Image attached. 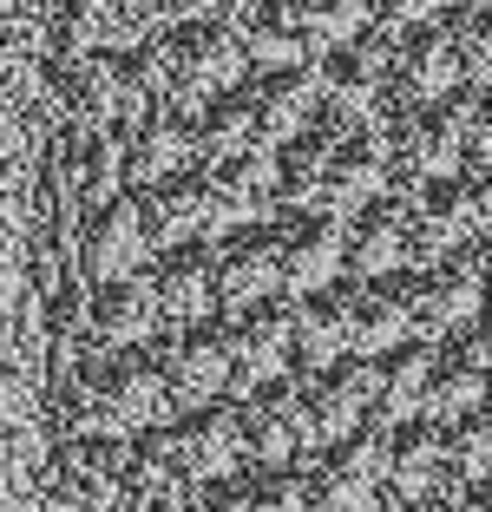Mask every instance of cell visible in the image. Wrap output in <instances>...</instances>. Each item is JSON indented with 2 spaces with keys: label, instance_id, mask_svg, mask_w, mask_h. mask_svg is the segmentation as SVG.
I'll return each mask as SVG.
<instances>
[{
  "label": "cell",
  "instance_id": "4",
  "mask_svg": "<svg viewBox=\"0 0 492 512\" xmlns=\"http://www.w3.org/2000/svg\"><path fill=\"white\" fill-rule=\"evenodd\" d=\"M164 40V79H171V106H197L210 92L237 86L250 73L230 14H197V20H171L158 33Z\"/></svg>",
  "mask_w": 492,
  "mask_h": 512
},
{
  "label": "cell",
  "instance_id": "39",
  "mask_svg": "<svg viewBox=\"0 0 492 512\" xmlns=\"http://www.w3.org/2000/svg\"><path fill=\"white\" fill-rule=\"evenodd\" d=\"M473 7H486V0H440L433 14H473Z\"/></svg>",
  "mask_w": 492,
  "mask_h": 512
},
{
  "label": "cell",
  "instance_id": "20",
  "mask_svg": "<svg viewBox=\"0 0 492 512\" xmlns=\"http://www.w3.org/2000/svg\"><path fill=\"white\" fill-rule=\"evenodd\" d=\"M86 335L92 348H145L158 335V302H151L145 270L86 283Z\"/></svg>",
  "mask_w": 492,
  "mask_h": 512
},
{
  "label": "cell",
  "instance_id": "17",
  "mask_svg": "<svg viewBox=\"0 0 492 512\" xmlns=\"http://www.w3.org/2000/svg\"><path fill=\"white\" fill-rule=\"evenodd\" d=\"M440 467H447V427L433 414H407V421L381 427V493L414 506V499L433 493Z\"/></svg>",
  "mask_w": 492,
  "mask_h": 512
},
{
  "label": "cell",
  "instance_id": "12",
  "mask_svg": "<svg viewBox=\"0 0 492 512\" xmlns=\"http://www.w3.org/2000/svg\"><path fill=\"white\" fill-rule=\"evenodd\" d=\"M119 467H125V434H66L60 453H53V467H46L53 512L119 506Z\"/></svg>",
  "mask_w": 492,
  "mask_h": 512
},
{
  "label": "cell",
  "instance_id": "23",
  "mask_svg": "<svg viewBox=\"0 0 492 512\" xmlns=\"http://www.w3.org/2000/svg\"><path fill=\"white\" fill-rule=\"evenodd\" d=\"M138 230H145L151 250H171V243H210V217H204V191H197V171H171L158 184H138Z\"/></svg>",
  "mask_w": 492,
  "mask_h": 512
},
{
  "label": "cell",
  "instance_id": "21",
  "mask_svg": "<svg viewBox=\"0 0 492 512\" xmlns=\"http://www.w3.org/2000/svg\"><path fill=\"white\" fill-rule=\"evenodd\" d=\"M243 99H250V125L256 145H283L309 125L315 112V66L289 60V66H263V73H243Z\"/></svg>",
  "mask_w": 492,
  "mask_h": 512
},
{
  "label": "cell",
  "instance_id": "33",
  "mask_svg": "<svg viewBox=\"0 0 492 512\" xmlns=\"http://www.w3.org/2000/svg\"><path fill=\"white\" fill-rule=\"evenodd\" d=\"M53 40H60V60H79V53H112V46H119V33H112L105 0H60Z\"/></svg>",
  "mask_w": 492,
  "mask_h": 512
},
{
  "label": "cell",
  "instance_id": "41",
  "mask_svg": "<svg viewBox=\"0 0 492 512\" xmlns=\"http://www.w3.org/2000/svg\"><path fill=\"white\" fill-rule=\"evenodd\" d=\"M105 512H125V506H105Z\"/></svg>",
  "mask_w": 492,
  "mask_h": 512
},
{
  "label": "cell",
  "instance_id": "30",
  "mask_svg": "<svg viewBox=\"0 0 492 512\" xmlns=\"http://www.w3.org/2000/svg\"><path fill=\"white\" fill-rule=\"evenodd\" d=\"M112 92H119V119H138V112L164 106L171 99V79H164V40H125L112 46Z\"/></svg>",
  "mask_w": 492,
  "mask_h": 512
},
{
  "label": "cell",
  "instance_id": "18",
  "mask_svg": "<svg viewBox=\"0 0 492 512\" xmlns=\"http://www.w3.org/2000/svg\"><path fill=\"white\" fill-rule=\"evenodd\" d=\"M256 296H276V250H269V224H243L210 237V302L217 316L243 309Z\"/></svg>",
  "mask_w": 492,
  "mask_h": 512
},
{
  "label": "cell",
  "instance_id": "8",
  "mask_svg": "<svg viewBox=\"0 0 492 512\" xmlns=\"http://www.w3.org/2000/svg\"><path fill=\"white\" fill-rule=\"evenodd\" d=\"M151 375L164 388V407H197V401H217L224 394V329L217 316L204 322H164V335L151 342Z\"/></svg>",
  "mask_w": 492,
  "mask_h": 512
},
{
  "label": "cell",
  "instance_id": "36",
  "mask_svg": "<svg viewBox=\"0 0 492 512\" xmlns=\"http://www.w3.org/2000/svg\"><path fill=\"white\" fill-rule=\"evenodd\" d=\"M433 7H440V0H374V7H368V27H381V33L394 40V33L433 20Z\"/></svg>",
  "mask_w": 492,
  "mask_h": 512
},
{
  "label": "cell",
  "instance_id": "34",
  "mask_svg": "<svg viewBox=\"0 0 492 512\" xmlns=\"http://www.w3.org/2000/svg\"><path fill=\"white\" fill-rule=\"evenodd\" d=\"M440 27H447L453 40V60H460V86H486L492 73V27H486V7H473V14H433Z\"/></svg>",
  "mask_w": 492,
  "mask_h": 512
},
{
  "label": "cell",
  "instance_id": "15",
  "mask_svg": "<svg viewBox=\"0 0 492 512\" xmlns=\"http://www.w3.org/2000/svg\"><path fill=\"white\" fill-rule=\"evenodd\" d=\"M407 270V197L381 191L342 217V276H394Z\"/></svg>",
  "mask_w": 492,
  "mask_h": 512
},
{
  "label": "cell",
  "instance_id": "38",
  "mask_svg": "<svg viewBox=\"0 0 492 512\" xmlns=\"http://www.w3.org/2000/svg\"><path fill=\"white\" fill-rule=\"evenodd\" d=\"M224 0H164V14L171 20H197V14H217Z\"/></svg>",
  "mask_w": 492,
  "mask_h": 512
},
{
  "label": "cell",
  "instance_id": "32",
  "mask_svg": "<svg viewBox=\"0 0 492 512\" xmlns=\"http://www.w3.org/2000/svg\"><path fill=\"white\" fill-rule=\"evenodd\" d=\"M243 512H309V486H302V460H263V467H237Z\"/></svg>",
  "mask_w": 492,
  "mask_h": 512
},
{
  "label": "cell",
  "instance_id": "1",
  "mask_svg": "<svg viewBox=\"0 0 492 512\" xmlns=\"http://www.w3.org/2000/svg\"><path fill=\"white\" fill-rule=\"evenodd\" d=\"M60 401H66L60 407L66 434H138V427L171 414L158 375H151V362L138 348H92V355H79Z\"/></svg>",
  "mask_w": 492,
  "mask_h": 512
},
{
  "label": "cell",
  "instance_id": "40",
  "mask_svg": "<svg viewBox=\"0 0 492 512\" xmlns=\"http://www.w3.org/2000/svg\"><path fill=\"white\" fill-rule=\"evenodd\" d=\"M407 512H447V506H440V499H414V506H407Z\"/></svg>",
  "mask_w": 492,
  "mask_h": 512
},
{
  "label": "cell",
  "instance_id": "7",
  "mask_svg": "<svg viewBox=\"0 0 492 512\" xmlns=\"http://www.w3.org/2000/svg\"><path fill=\"white\" fill-rule=\"evenodd\" d=\"M197 191H204V217L210 237L243 224H269V191H276V158L269 145H243V151H217V158H197Z\"/></svg>",
  "mask_w": 492,
  "mask_h": 512
},
{
  "label": "cell",
  "instance_id": "13",
  "mask_svg": "<svg viewBox=\"0 0 492 512\" xmlns=\"http://www.w3.org/2000/svg\"><path fill=\"white\" fill-rule=\"evenodd\" d=\"M73 256H79V283H105V276L145 270L151 243H145V230H138L132 191H105V197H86V204H79Z\"/></svg>",
  "mask_w": 492,
  "mask_h": 512
},
{
  "label": "cell",
  "instance_id": "2",
  "mask_svg": "<svg viewBox=\"0 0 492 512\" xmlns=\"http://www.w3.org/2000/svg\"><path fill=\"white\" fill-rule=\"evenodd\" d=\"M401 283V302H407V329L420 342H440V335L479 322V296H486V237L473 243H453L440 250L433 263H407L394 270Z\"/></svg>",
  "mask_w": 492,
  "mask_h": 512
},
{
  "label": "cell",
  "instance_id": "14",
  "mask_svg": "<svg viewBox=\"0 0 492 512\" xmlns=\"http://www.w3.org/2000/svg\"><path fill=\"white\" fill-rule=\"evenodd\" d=\"M191 165V106H151L138 119H119V178L125 191L138 184H158L171 171Z\"/></svg>",
  "mask_w": 492,
  "mask_h": 512
},
{
  "label": "cell",
  "instance_id": "31",
  "mask_svg": "<svg viewBox=\"0 0 492 512\" xmlns=\"http://www.w3.org/2000/svg\"><path fill=\"white\" fill-rule=\"evenodd\" d=\"M60 106H66V125H119L112 53H79V60H60Z\"/></svg>",
  "mask_w": 492,
  "mask_h": 512
},
{
  "label": "cell",
  "instance_id": "22",
  "mask_svg": "<svg viewBox=\"0 0 492 512\" xmlns=\"http://www.w3.org/2000/svg\"><path fill=\"white\" fill-rule=\"evenodd\" d=\"M453 86H460V60L440 20H420L388 40V99H433Z\"/></svg>",
  "mask_w": 492,
  "mask_h": 512
},
{
  "label": "cell",
  "instance_id": "6",
  "mask_svg": "<svg viewBox=\"0 0 492 512\" xmlns=\"http://www.w3.org/2000/svg\"><path fill=\"white\" fill-rule=\"evenodd\" d=\"M164 447L178 460V473L191 486L204 480H230L243 467V414H237V394H217V401H197L164 414Z\"/></svg>",
  "mask_w": 492,
  "mask_h": 512
},
{
  "label": "cell",
  "instance_id": "29",
  "mask_svg": "<svg viewBox=\"0 0 492 512\" xmlns=\"http://www.w3.org/2000/svg\"><path fill=\"white\" fill-rule=\"evenodd\" d=\"M348 283V355H381L407 342V302L394 276H342Z\"/></svg>",
  "mask_w": 492,
  "mask_h": 512
},
{
  "label": "cell",
  "instance_id": "11",
  "mask_svg": "<svg viewBox=\"0 0 492 512\" xmlns=\"http://www.w3.org/2000/svg\"><path fill=\"white\" fill-rule=\"evenodd\" d=\"M269 250H276V296H309L342 276V217L269 211Z\"/></svg>",
  "mask_w": 492,
  "mask_h": 512
},
{
  "label": "cell",
  "instance_id": "43",
  "mask_svg": "<svg viewBox=\"0 0 492 512\" xmlns=\"http://www.w3.org/2000/svg\"><path fill=\"white\" fill-rule=\"evenodd\" d=\"M224 7H230V0H224Z\"/></svg>",
  "mask_w": 492,
  "mask_h": 512
},
{
  "label": "cell",
  "instance_id": "24",
  "mask_svg": "<svg viewBox=\"0 0 492 512\" xmlns=\"http://www.w3.org/2000/svg\"><path fill=\"white\" fill-rule=\"evenodd\" d=\"M296 388L315 414V434L335 440L368 421V355H335L322 368H296Z\"/></svg>",
  "mask_w": 492,
  "mask_h": 512
},
{
  "label": "cell",
  "instance_id": "35",
  "mask_svg": "<svg viewBox=\"0 0 492 512\" xmlns=\"http://www.w3.org/2000/svg\"><path fill=\"white\" fill-rule=\"evenodd\" d=\"M105 14H112V33L125 40H151V33L171 27V14H164V0H105Z\"/></svg>",
  "mask_w": 492,
  "mask_h": 512
},
{
  "label": "cell",
  "instance_id": "37",
  "mask_svg": "<svg viewBox=\"0 0 492 512\" xmlns=\"http://www.w3.org/2000/svg\"><path fill=\"white\" fill-rule=\"evenodd\" d=\"M184 512H243V486H237V473H230V480H204V486H191V493H184Z\"/></svg>",
  "mask_w": 492,
  "mask_h": 512
},
{
  "label": "cell",
  "instance_id": "3",
  "mask_svg": "<svg viewBox=\"0 0 492 512\" xmlns=\"http://www.w3.org/2000/svg\"><path fill=\"white\" fill-rule=\"evenodd\" d=\"M309 66H315V112H309V125H322V132L374 125L381 92H388V33L361 27V33H348V40L322 46Z\"/></svg>",
  "mask_w": 492,
  "mask_h": 512
},
{
  "label": "cell",
  "instance_id": "9",
  "mask_svg": "<svg viewBox=\"0 0 492 512\" xmlns=\"http://www.w3.org/2000/svg\"><path fill=\"white\" fill-rule=\"evenodd\" d=\"M237 414H243V467H263V460H309V453L322 447L315 414H309V401H302V388L289 375L237 394Z\"/></svg>",
  "mask_w": 492,
  "mask_h": 512
},
{
  "label": "cell",
  "instance_id": "42",
  "mask_svg": "<svg viewBox=\"0 0 492 512\" xmlns=\"http://www.w3.org/2000/svg\"><path fill=\"white\" fill-rule=\"evenodd\" d=\"M164 512H184V506H164Z\"/></svg>",
  "mask_w": 492,
  "mask_h": 512
},
{
  "label": "cell",
  "instance_id": "10",
  "mask_svg": "<svg viewBox=\"0 0 492 512\" xmlns=\"http://www.w3.org/2000/svg\"><path fill=\"white\" fill-rule=\"evenodd\" d=\"M309 460L315 467L302 473L309 512H361L381 493V421H361V427H348V434L322 440Z\"/></svg>",
  "mask_w": 492,
  "mask_h": 512
},
{
  "label": "cell",
  "instance_id": "25",
  "mask_svg": "<svg viewBox=\"0 0 492 512\" xmlns=\"http://www.w3.org/2000/svg\"><path fill=\"white\" fill-rule=\"evenodd\" d=\"M191 480L178 473L171 447H164V427H138L125 434V467H119V506L125 512H164V506H184Z\"/></svg>",
  "mask_w": 492,
  "mask_h": 512
},
{
  "label": "cell",
  "instance_id": "28",
  "mask_svg": "<svg viewBox=\"0 0 492 512\" xmlns=\"http://www.w3.org/2000/svg\"><path fill=\"white\" fill-rule=\"evenodd\" d=\"M427 362H433V342L407 335V342L368 355V421H407L427 407Z\"/></svg>",
  "mask_w": 492,
  "mask_h": 512
},
{
  "label": "cell",
  "instance_id": "5",
  "mask_svg": "<svg viewBox=\"0 0 492 512\" xmlns=\"http://www.w3.org/2000/svg\"><path fill=\"white\" fill-rule=\"evenodd\" d=\"M224 329V394H250L289 375V296H256L217 316Z\"/></svg>",
  "mask_w": 492,
  "mask_h": 512
},
{
  "label": "cell",
  "instance_id": "26",
  "mask_svg": "<svg viewBox=\"0 0 492 512\" xmlns=\"http://www.w3.org/2000/svg\"><path fill=\"white\" fill-rule=\"evenodd\" d=\"M151 302H158V329L164 322H204L217 316L210 302V250L204 243H171V250H151Z\"/></svg>",
  "mask_w": 492,
  "mask_h": 512
},
{
  "label": "cell",
  "instance_id": "27",
  "mask_svg": "<svg viewBox=\"0 0 492 512\" xmlns=\"http://www.w3.org/2000/svg\"><path fill=\"white\" fill-rule=\"evenodd\" d=\"M348 355V283L309 289V296H289V368H322Z\"/></svg>",
  "mask_w": 492,
  "mask_h": 512
},
{
  "label": "cell",
  "instance_id": "19",
  "mask_svg": "<svg viewBox=\"0 0 492 512\" xmlns=\"http://www.w3.org/2000/svg\"><path fill=\"white\" fill-rule=\"evenodd\" d=\"M486 401V329L479 322H466V329L440 335L433 342V362H427V407L420 414H433V421H453V414H466V407Z\"/></svg>",
  "mask_w": 492,
  "mask_h": 512
},
{
  "label": "cell",
  "instance_id": "16",
  "mask_svg": "<svg viewBox=\"0 0 492 512\" xmlns=\"http://www.w3.org/2000/svg\"><path fill=\"white\" fill-rule=\"evenodd\" d=\"M388 191V138L374 125H355V132H328L322 151V211L348 217L355 204Z\"/></svg>",
  "mask_w": 492,
  "mask_h": 512
}]
</instances>
